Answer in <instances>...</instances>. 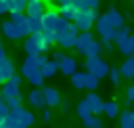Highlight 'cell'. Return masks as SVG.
Returning a JSON list of instances; mask_svg holds the SVG:
<instances>
[{"label": "cell", "mask_w": 134, "mask_h": 128, "mask_svg": "<svg viewBox=\"0 0 134 128\" xmlns=\"http://www.w3.org/2000/svg\"><path fill=\"white\" fill-rule=\"evenodd\" d=\"M0 128H6V126H4V124H0Z\"/></svg>", "instance_id": "cell-50"}, {"label": "cell", "mask_w": 134, "mask_h": 128, "mask_svg": "<svg viewBox=\"0 0 134 128\" xmlns=\"http://www.w3.org/2000/svg\"><path fill=\"white\" fill-rule=\"evenodd\" d=\"M126 36H130V25H128V23H124L119 29L113 31V44H117V42H119L121 38H126Z\"/></svg>", "instance_id": "cell-30"}, {"label": "cell", "mask_w": 134, "mask_h": 128, "mask_svg": "<svg viewBox=\"0 0 134 128\" xmlns=\"http://www.w3.org/2000/svg\"><path fill=\"white\" fill-rule=\"evenodd\" d=\"M25 2H31V0H25Z\"/></svg>", "instance_id": "cell-51"}, {"label": "cell", "mask_w": 134, "mask_h": 128, "mask_svg": "<svg viewBox=\"0 0 134 128\" xmlns=\"http://www.w3.org/2000/svg\"><path fill=\"white\" fill-rule=\"evenodd\" d=\"M132 113H134V109H132Z\"/></svg>", "instance_id": "cell-52"}, {"label": "cell", "mask_w": 134, "mask_h": 128, "mask_svg": "<svg viewBox=\"0 0 134 128\" xmlns=\"http://www.w3.org/2000/svg\"><path fill=\"white\" fill-rule=\"evenodd\" d=\"M67 29H69V21H65L63 17H59L57 19V25H54V34H63Z\"/></svg>", "instance_id": "cell-37"}, {"label": "cell", "mask_w": 134, "mask_h": 128, "mask_svg": "<svg viewBox=\"0 0 134 128\" xmlns=\"http://www.w3.org/2000/svg\"><path fill=\"white\" fill-rule=\"evenodd\" d=\"M59 71L65 73V76H73V73L77 71V63H75V59L69 57V55H63V59L59 61Z\"/></svg>", "instance_id": "cell-10"}, {"label": "cell", "mask_w": 134, "mask_h": 128, "mask_svg": "<svg viewBox=\"0 0 134 128\" xmlns=\"http://www.w3.org/2000/svg\"><path fill=\"white\" fill-rule=\"evenodd\" d=\"M0 73H2L4 82H6L10 76H15V73H17V71H15V61H13L10 57H6V59H2V61H0Z\"/></svg>", "instance_id": "cell-21"}, {"label": "cell", "mask_w": 134, "mask_h": 128, "mask_svg": "<svg viewBox=\"0 0 134 128\" xmlns=\"http://www.w3.org/2000/svg\"><path fill=\"white\" fill-rule=\"evenodd\" d=\"M103 113H105L107 118H117V115H119V105H117V101H115V99L105 101V103H103Z\"/></svg>", "instance_id": "cell-23"}, {"label": "cell", "mask_w": 134, "mask_h": 128, "mask_svg": "<svg viewBox=\"0 0 134 128\" xmlns=\"http://www.w3.org/2000/svg\"><path fill=\"white\" fill-rule=\"evenodd\" d=\"M63 55H65V52H61V50H54V52H52V61H57V63H59V61L63 59Z\"/></svg>", "instance_id": "cell-42"}, {"label": "cell", "mask_w": 134, "mask_h": 128, "mask_svg": "<svg viewBox=\"0 0 134 128\" xmlns=\"http://www.w3.org/2000/svg\"><path fill=\"white\" fill-rule=\"evenodd\" d=\"M27 99V103L34 107V109H44L46 107V103H44V94H42V88H31V92L25 97Z\"/></svg>", "instance_id": "cell-11"}, {"label": "cell", "mask_w": 134, "mask_h": 128, "mask_svg": "<svg viewBox=\"0 0 134 128\" xmlns=\"http://www.w3.org/2000/svg\"><path fill=\"white\" fill-rule=\"evenodd\" d=\"M77 8L73 6V4H65V6H57V15L59 17H63L65 21H69V23H73L75 21V17H77Z\"/></svg>", "instance_id": "cell-17"}, {"label": "cell", "mask_w": 134, "mask_h": 128, "mask_svg": "<svg viewBox=\"0 0 134 128\" xmlns=\"http://www.w3.org/2000/svg\"><path fill=\"white\" fill-rule=\"evenodd\" d=\"M100 0H88V8H96Z\"/></svg>", "instance_id": "cell-45"}, {"label": "cell", "mask_w": 134, "mask_h": 128, "mask_svg": "<svg viewBox=\"0 0 134 128\" xmlns=\"http://www.w3.org/2000/svg\"><path fill=\"white\" fill-rule=\"evenodd\" d=\"M126 103H128V105L134 103V84H130V86L126 88Z\"/></svg>", "instance_id": "cell-39"}, {"label": "cell", "mask_w": 134, "mask_h": 128, "mask_svg": "<svg viewBox=\"0 0 134 128\" xmlns=\"http://www.w3.org/2000/svg\"><path fill=\"white\" fill-rule=\"evenodd\" d=\"M100 17V13L96 10V8H86V10H80L77 13V17H75V27L80 29V31H90L92 29V25H94V21Z\"/></svg>", "instance_id": "cell-2"}, {"label": "cell", "mask_w": 134, "mask_h": 128, "mask_svg": "<svg viewBox=\"0 0 134 128\" xmlns=\"http://www.w3.org/2000/svg\"><path fill=\"white\" fill-rule=\"evenodd\" d=\"M4 4L8 13H25V6H27L25 0H4Z\"/></svg>", "instance_id": "cell-25"}, {"label": "cell", "mask_w": 134, "mask_h": 128, "mask_svg": "<svg viewBox=\"0 0 134 128\" xmlns=\"http://www.w3.org/2000/svg\"><path fill=\"white\" fill-rule=\"evenodd\" d=\"M44 13H46L44 0H31V2H27V6H25V15H27V17H38V19H42Z\"/></svg>", "instance_id": "cell-9"}, {"label": "cell", "mask_w": 134, "mask_h": 128, "mask_svg": "<svg viewBox=\"0 0 134 128\" xmlns=\"http://www.w3.org/2000/svg\"><path fill=\"white\" fill-rule=\"evenodd\" d=\"M71 78V84H73V88H77V90H82L84 88V82H86V71H75L73 76H69Z\"/></svg>", "instance_id": "cell-28"}, {"label": "cell", "mask_w": 134, "mask_h": 128, "mask_svg": "<svg viewBox=\"0 0 134 128\" xmlns=\"http://www.w3.org/2000/svg\"><path fill=\"white\" fill-rule=\"evenodd\" d=\"M23 48H25V52L27 55H31V57H38V55H46L50 48L42 42V36L38 34V36H27V38H23Z\"/></svg>", "instance_id": "cell-3"}, {"label": "cell", "mask_w": 134, "mask_h": 128, "mask_svg": "<svg viewBox=\"0 0 134 128\" xmlns=\"http://www.w3.org/2000/svg\"><path fill=\"white\" fill-rule=\"evenodd\" d=\"M57 10L54 8H48L44 15H42V31H54V25H57Z\"/></svg>", "instance_id": "cell-12"}, {"label": "cell", "mask_w": 134, "mask_h": 128, "mask_svg": "<svg viewBox=\"0 0 134 128\" xmlns=\"http://www.w3.org/2000/svg\"><path fill=\"white\" fill-rule=\"evenodd\" d=\"M27 25H29V36L42 34V19H38V17H27Z\"/></svg>", "instance_id": "cell-27"}, {"label": "cell", "mask_w": 134, "mask_h": 128, "mask_svg": "<svg viewBox=\"0 0 134 128\" xmlns=\"http://www.w3.org/2000/svg\"><path fill=\"white\" fill-rule=\"evenodd\" d=\"M34 122H36L34 111H29V109H25V107H23V111H21V113L17 115V120H15V122H10V124H19L21 128H29ZM4 126H8V124H4Z\"/></svg>", "instance_id": "cell-15"}, {"label": "cell", "mask_w": 134, "mask_h": 128, "mask_svg": "<svg viewBox=\"0 0 134 128\" xmlns=\"http://www.w3.org/2000/svg\"><path fill=\"white\" fill-rule=\"evenodd\" d=\"M94 27H96V31L100 34V42H113V27H109V23H107V19L100 15L96 21H94Z\"/></svg>", "instance_id": "cell-5"}, {"label": "cell", "mask_w": 134, "mask_h": 128, "mask_svg": "<svg viewBox=\"0 0 134 128\" xmlns=\"http://www.w3.org/2000/svg\"><path fill=\"white\" fill-rule=\"evenodd\" d=\"M75 111H77L80 120H86V118H90V115H92V113H90V109H88V105H86V101H80V103L75 105Z\"/></svg>", "instance_id": "cell-32"}, {"label": "cell", "mask_w": 134, "mask_h": 128, "mask_svg": "<svg viewBox=\"0 0 134 128\" xmlns=\"http://www.w3.org/2000/svg\"><path fill=\"white\" fill-rule=\"evenodd\" d=\"M2 84H4V78H2V73H0V86H2Z\"/></svg>", "instance_id": "cell-48"}, {"label": "cell", "mask_w": 134, "mask_h": 128, "mask_svg": "<svg viewBox=\"0 0 134 128\" xmlns=\"http://www.w3.org/2000/svg\"><path fill=\"white\" fill-rule=\"evenodd\" d=\"M94 42V36H92V31H80L77 34V40H75V50L80 52V55H86V50H88V46Z\"/></svg>", "instance_id": "cell-7"}, {"label": "cell", "mask_w": 134, "mask_h": 128, "mask_svg": "<svg viewBox=\"0 0 134 128\" xmlns=\"http://www.w3.org/2000/svg\"><path fill=\"white\" fill-rule=\"evenodd\" d=\"M100 46H103V52H111L113 50V42H100Z\"/></svg>", "instance_id": "cell-41"}, {"label": "cell", "mask_w": 134, "mask_h": 128, "mask_svg": "<svg viewBox=\"0 0 134 128\" xmlns=\"http://www.w3.org/2000/svg\"><path fill=\"white\" fill-rule=\"evenodd\" d=\"M6 128H21V126H19V124H8Z\"/></svg>", "instance_id": "cell-47"}, {"label": "cell", "mask_w": 134, "mask_h": 128, "mask_svg": "<svg viewBox=\"0 0 134 128\" xmlns=\"http://www.w3.org/2000/svg\"><path fill=\"white\" fill-rule=\"evenodd\" d=\"M6 57H8V55H6V48H4V46H2V42H0V61H2V59H6Z\"/></svg>", "instance_id": "cell-44"}, {"label": "cell", "mask_w": 134, "mask_h": 128, "mask_svg": "<svg viewBox=\"0 0 134 128\" xmlns=\"http://www.w3.org/2000/svg\"><path fill=\"white\" fill-rule=\"evenodd\" d=\"M117 69H119V76H121V78L132 80V78H134V57H126V61H124Z\"/></svg>", "instance_id": "cell-19"}, {"label": "cell", "mask_w": 134, "mask_h": 128, "mask_svg": "<svg viewBox=\"0 0 134 128\" xmlns=\"http://www.w3.org/2000/svg\"><path fill=\"white\" fill-rule=\"evenodd\" d=\"M119 126L121 128H134V113H132V109H124V111H119Z\"/></svg>", "instance_id": "cell-24"}, {"label": "cell", "mask_w": 134, "mask_h": 128, "mask_svg": "<svg viewBox=\"0 0 134 128\" xmlns=\"http://www.w3.org/2000/svg\"><path fill=\"white\" fill-rule=\"evenodd\" d=\"M98 84H100V80H96L94 76H90V73H86V82H84V88H88L90 92H94V90L98 88Z\"/></svg>", "instance_id": "cell-33"}, {"label": "cell", "mask_w": 134, "mask_h": 128, "mask_svg": "<svg viewBox=\"0 0 134 128\" xmlns=\"http://www.w3.org/2000/svg\"><path fill=\"white\" fill-rule=\"evenodd\" d=\"M84 101H86V105H88V109H90L92 115H96V113L103 111V101H100V97H98L96 92H88Z\"/></svg>", "instance_id": "cell-14"}, {"label": "cell", "mask_w": 134, "mask_h": 128, "mask_svg": "<svg viewBox=\"0 0 134 128\" xmlns=\"http://www.w3.org/2000/svg\"><path fill=\"white\" fill-rule=\"evenodd\" d=\"M42 94H44V103H46V107H59L61 105V94H59V90L57 88H52V86H42Z\"/></svg>", "instance_id": "cell-6"}, {"label": "cell", "mask_w": 134, "mask_h": 128, "mask_svg": "<svg viewBox=\"0 0 134 128\" xmlns=\"http://www.w3.org/2000/svg\"><path fill=\"white\" fill-rule=\"evenodd\" d=\"M40 115H42V120H44V122H50V118H52V113H50V109H48V107H44Z\"/></svg>", "instance_id": "cell-40"}, {"label": "cell", "mask_w": 134, "mask_h": 128, "mask_svg": "<svg viewBox=\"0 0 134 128\" xmlns=\"http://www.w3.org/2000/svg\"><path fill=\"white\" fill-rule=\"evenodd\" d=\"M6 115H8V107H6V103H4V99L0 97V124L6 120Z\"/></svg>", "instance_id": "cell-38"}, {"label": "cell", "mask_w": 134, "mask_h": 128, "mask_svg": "<svg viewBox=\"0 0 134 128\" xmlns=\"http://www.w3.org/2000/svg\"><path fill=\"white\" fill-rule=\"evenodd\" d=\"M107 76H109V80H111L113 86H119L121 76H119V69H117V67H111V65H109V73H107Z\"/></svg>", "instance_id": "cell-34"}, {"label": "cell", "mask_w": 134, "mask_h": 128, "mask_svg": "<svg viewBox=\"0 0 134 128\" xmlns=\"http://www.w3.org/2000/svg\"><path fill=\"white\" fill-rule=\"evenodd\" d=\"M84 67H86V73L94 76L96 80H100V78H105L109 73V63L103 57H86V65Z\"/></svg>", "instance_id": "cell-1"}, {"label": "cell", "mask_w": 134, "mask_h": 128, "mask_svg": "<svg viewBox=\"0 0 134 128\" xmlns=\"http://www.w3.org/2000/svg\"><path fill=\"white\" fill-rule=\"evenodd\" d=\"M117 50H119L121 55H126V57H134V36L130 34V36L121 38V40L117 42Z\"/></svg>", "instance_id": "cell-16"}, {"label": "cell", "mask_w": 134, "mask_h": 128, "mask_svg": "<svg viewBox=\"0 0 134 128\" xmlns=\"http://www.w3.org/2000/svg\"><path fill=\"white\" fill-rule=\"evenodd\" d=\"M75 40H77V34H71V31L67 29V31H63V34H57V42H54V44H59L61 48H73V46H75Z\"/></svg>", "instance_id": "cell-13"}, {"label": "cell", "mask_w": 134, "mask_h": 128, "mask_svg": "<svg viewBox=\"0 0 134 128\" xmlns=\"http://www.w3.org/2000/svg\"><path fill=\"white\" fill-rule=\"evenodd\" d=\"M4 103H6L8 111H10V109H17V107H21V103H23V94H17V97H13V99H6Z\"/></svg>", "instance_id": "cell-36"}, {"label": "cell", "mask_w": 134, "mask_h": 128, "mask_svg": "<svg viewBox=\"0 0 134 128\" xmlns=\"http://www.w3.org/2000/svg\"><path fill=\"white\" fill-rule=\"evenodd\" d=\"M100 52H103V46H100V42H98V40H94V42L88 46V50H86V55H84V57H100Z\"/></svg>", "instance_id": "cell-31"}, {"label": "cell", "mask_w": 134, "mask_h": 128, "mask_svg": "<svg viewBox=\"0 0 134 128\" xmlns=\"http://www.w3.org/2000/svg\"><path fill=\"white\" fill-rule=\"evenodd\" d=\"M57 71H59V63H57V61H52V59H48V61L40 67V73L44 76V80H46V78H52Z\"/></svg>", "instance_id": "cell-22"}, {"label": "cell", "mask_w": 134, "mask_h": 128, "mask_svg": "<svg viewBox=\"0 0 134 128\" xmlns=\"http://www.w3.org/2000/svg\"><path fill=\"white\" fill-rule=\"evenodd\" d=\"M57 6H65V4H71V0H54Z\"/></svg>", "instance_id": "cell-46"}, {"label": "cell", "mask_w": 134, "mask_h": 128, "mask_svg": "<svg viewBox=\"0 0 134 128\" xmlns=\"http://www.w3.org/2000/svg\"><path fill=\"white\" fill-rule=\"evenodd\" d=\"M40 36H42V42H44L48 48H50V46L57 42V34H54V31H42Z\"/></svg>", "instance_id": "cell-35"}, {"label": "cell", "mask_w": 134, "mask_h": 128, "mask_svg": "<svg viewBox=\"0 0 134 128\" xmlns=\"http://www.w3.org/2000/svg\"><path fill=\"white\" fill-rule=\"evenodd\" d=\"M0 36H2V19H0Z\"/></svg>", "instance_id": "cell-49"}, {"label": "cell", "mask_w": 134, "mask_h": 128, "mask_svg": "<svg viewBox=\"0 0 134 128\" xmlns=\"http://www.w3.org/2000/svg\"><path fill=\"white\" fill-rule=\"evenodd\" d=\"M82 122H84V128H105L100 115H90V118H86V120H82Z\"/></svg>", "instance_id": "cell-29"}, {"label": "cell", "mask_w": 134, "mask_h": 128, "mask_svg": "<svg viewBox=\"0 0 134 128\" xmlns=\"http://www.w3.org/2000/svg\"><path fill=\"white\" fill-rule=\"evenodd\" d=\"M59 107H61V109H63V111L67 113V111L71 109V103H69V101H61V105H59Z\"/></svg>", "instance_id": "cell-43"}, {"label": "cell", "mask_w": 134, "mask_h": 128, "mask_svg": "<svg viewBox=\"0 0 134 128\" xmlns=\"http://www.w3.org/2000/svg\"><path fill=\"white\" fill-rule=\"evenodd\" d=\"M25 80H27V82H29L34 88H42V86H44V76L40 73V69H34V71H31V73H29Z\"/></svg>", "instance_id": "cell-26"}, {"label": "cell", "mask_w": 134, "mask_h": 128, "mask_svg": "<svg viewBox=\"0 0 134 128\" xmlns=\"http://www.w3.org/2000/svg\"><path fill=\"white\" fill-rule=\"evenodd\" d=\"M2 36L8 38V40H21L19 36V29L15 27V23L8 19V21H2Z\"/></svg>", "instance_id": "cell-20"}, {"label": "cell", "mask_w": 134, "mask_h": 128, "mask_svg": "<svg viewBox=\"0 0 134 128\" xmlns=\"http://www.w3.org/2000/svg\"><path fill=\"white\" fill-rule=\"evenodd\" d=\"M34 69H40V65H38V57L27 55L25 61H23V65H21V78H27Z\"/></svg>", "instance_id": "cell-18"}, {"label": "cell", "mask_w": 134, "mask_h": 128, "mask_svg": "<svg viewBox=\"0 0 134 128\" xmlns=\"http://www.w3.org/2000/svg\"><path fill=\"white\" fill-rule=\"evenodd\" d=\"M103 17L107 19L109 27H113V29H119V27H121V25L126 23V21H124V15H121V13L117 10V8H113V6H111V8H109V10H107V13L103 15Z\"/></svg>", "instance_id": "cell-8"}, {"label": "cell", "mask_w": 134, "mask_h": 128, "mask_svg": "<svg viewBox=\"0 0 134 128\" xmlns=\"http://www.w3.org/2000/svg\"><path fill=\"white\" fill-rule=\"evenodd\" d=\"M23 84V78H21V73H15V76H10L2 86H0V97L6 101V99H13V97H17V94H21V90H19V86Z\"/></svg>", "instance_id": "cell-4"}]
</instances>
